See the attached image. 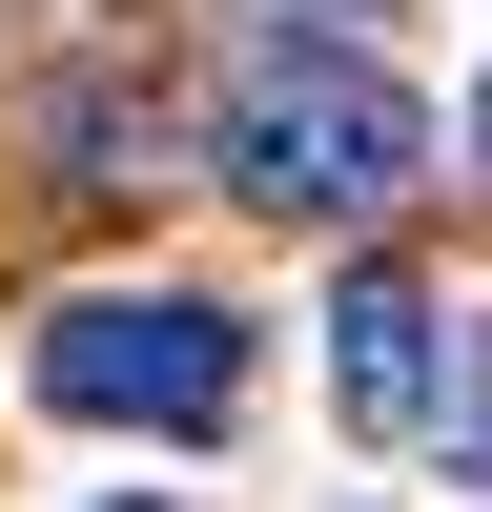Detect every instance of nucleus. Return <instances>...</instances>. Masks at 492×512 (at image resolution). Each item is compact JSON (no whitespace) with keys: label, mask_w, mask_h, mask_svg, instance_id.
<instances>
[{"label":"nucleus","mask_w":492,"mask_h":512,"mask_svg":"<svg viewBox=\"0 0 492 512\" xmlns=\"http://www.w3.org/2000/svg\"><path fill=\"white\" fill-rule=\"evenodd\" d=\"M205 164H226L267 226H390V205L431 185V103H410L369 41H267V62L226 82V123H205Z\"/></svg>","instance_id":"1"},{"label":"nucleus","mask_w":492,"mask_h":512,"mask_svg":"<svg viewBox=\"0 0 492 512\" xmlns=\"http://www.w3.org/2000/svg\"><path fill=\"white\" fill-rule=\"evenodd\" d=\"M21 410L226 451V431H246V308H205V287H82V308L21 328Z\"/></svg>","instance_id":"2"},{"label":"nucleus","mask_w":492,"mask_h":512,"mask_svg":"<svg viewBox=\"0 0 492 512\" xmlns=\"http://www.w3.org/2000/svg\"><path fill=\"white\" fill-rule=\"evenodd\" d=\"M451 349H472L451 287H410V267H349V287H328V410H349L369 451H431L451 431Z\"/></svg>","instance_id":"3"},{"label":"nucleus","mask_w":492,"mask_h":512,"mask_svg":"<svg viewBox=\"0 0 492 512\" xmlns=\"http://www.w3.org/2000/svg\"><path fill=\"white\" fill-rule=\"evenodd\" d=\"M431 451H451V472L492 492V308H472V349H451V431H431Z\"/></svg>","instance_id":"4"},{"label":"nucleus","mask_w":492,"mask_h":512,"mask_svg":"<svg viewBox=\"0 0 492 512\" xmlns=\"http://www.w3.org/2000/svg\"><path fill=\"white\" fill-rule=\"evenodd\" d=\"M472 164H492V62H472Z\"/></svg>","instance_id":"5"},{"label":"nucleus","mask_w":492,"mask_h":512,"mask_svg":"<svg viewBox=\"0 0 492 512\" xmlns=\"http://www.w3.org/2000/svg\"><path fill=\"white\" fill-rule=\"evenodd\" d=\"M287 21H349V0H287Z\"/></svg>","instance_id":"6"},{"label":"nucleus","mask_w":492,"mask_h":512,"mask_svg":"<svg viewBox=\"0 0 492 512\" xmlns=\"http://www.w3.org/2000/svg\"><path fill=\"white\" fill-rule=\"evenodd\" d=\"M103 512H164V492H103Z\"/></svg>","instance_id":"7"}]
</instances>
